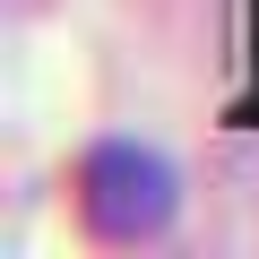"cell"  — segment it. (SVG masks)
I'll use <instances>...</instances> for the list:
<instances>
[{
    "label": "cell",
    "instance_id": "6da1fadb",
    "mask_svg": "<svg viewBox=\"0 0 259 259\" xmlns=\"http://www.w3.org/2000/svg\"><path fill=\"white\" fill-rule=\"evenodd\" d=\"M78 216L95 242L112 250H139V242H164L173 216H182V173L164 147L147 139H95L78 156Z\"/></svg>",
    "mask_w": 259,
    "mask_h": 259
}]
</instances>
